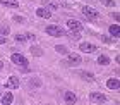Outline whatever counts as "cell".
Wrapping results in <instances>:
<instances>
[{
    "label": "cell",
    "mask_w": 120,
    "mask_h": 105,
    "mask_svg": "<svg viewBox=\"0 0 120 105\" xmlns=\"http://www.w3.org/2000/svg\"><path fill=\"white\" fill-rule=\"evenodd\" d=\"M45 31H46V35H50V36H58V38L65 35V31H64L60 26H46Z\"/></svg>",
    "instance_id": "cell-1"
},
{
    "label": "cell",
    "mask_w": 120,
    "mask_h": 105,
    "mask_svg": "<svg viewBox=\"0 0 120 105\" xmlns=\"http://www.w3.org/2000/svg\"><path fill=\"white\" fill-rule=\"evenodd\" d=\"M10 60H12L15 65H21V67H28V59H26L24 55H21V53H12Z\"/></svg>",
    "instance_id": "cell-2"
},
{
    "label": "cell",
    "mask_w": 120,
    "mask_h": 105,
    "mask_svg": "<svg viewBox=\"0 0 120 105\" xmlns=\"http://www.w3.org/2000/svg\"><path fill=\"white\" fill-rule=\"evenodd\" d=\"M67 26H69V29L70 31H75V33H79V31H82V23H81V21H75V19H69L67 21Z\"/></svg>",
    "instance_id": "cell-3"
},
{
    "label": "cell",
    "mask_w": 120,
    "mask_h": 105,
    "mask_svg": "<svg viewBox=\"0 0 120 105\" xmlns=\"http://www.w3.org/2000/svg\"><path fill=\"white\" fill-rule=\"evenodd\" d=\"M82 14L86 16V17H89V19H98L100 17V12H98L96 9H93V7H82Z\"/></svg>",
    "instance_id": "cell-4"
},
{
    "label": "cell",
    "mask_w": 120,
    "mask_h": 105,
    "mask_svg": "<svg viewBox=\"0 0 120 105\" xmlns=\"http://www.w3.org/2000/svg\"><path fill=\"white\" fill-rule=\"evenodd\" d=\"M91 100L93 102H96V103H105L106 102V97L103 95V93H98V91H94V93H91Z\"/></svg>",
    "instance_id": "cell-5"
},
{
    "label": "cell",
    "mask_w": 120,
    "mask_h": 105,
    "mask_svg": "<svg viewBox=\"0 0 120 105\" xmlns=\"http://www.w3.org/2000/svg\"><path fill=\"white\" fill-rule=\"evenodd\" d=\"M19 85H21V81H19L17 76H10L9 81L5 83V86H7V88H19Z\"/></svg>",
    "instance_id": "cell-6"
},
{
    "label": "cell",
    "mask_w": 120,
    "mask_h": 105,
    "mask_svg": "<svg viewBox=\"0 0 120 105\" xmlns=\"http://www.w3.org/2000/svg\"><path fill=\"white\" fill-rule=\"evenodd\" d=\"M36 14H38V17H43V19L52 17V12H50V10H48L46 7H40V9H36Z\"/></svg>",
    "instance_id": "cell-7"
},
{
    "label": "cell",
    "mask_w": 120,
    "mask_h": 105,
    "mask_svg": "<svg viewBox=\"0 0 120 105\" xmlns=\"http://www.w3.org/2000/svg\"><path fill=\"white\" fill-rule=\"evenodd\" d=\"M64 100L67 102V103H75V102H77V95H75V93H72V91H65Z\"/></svg>",
    "instance_id": "cell-8"
},
{
    "label": "cell",
    "mask_w": 120,
    "mask_h": 105,
    "mask_svg": "<svg viewBox=\"0 0 120 105\" xmlns=\"http://www.w3.org/2000/svg\"><path fill=\"white\" fill-rule=\"evenodd\" d=\"M79 48H81V52H96V47L94 45H91V43H81L79 45Z\"/></svg>",
    "instance_id": "cell-9"
},
{
    "label": "cell",
    "mask_w": 120,
    "mask_h": 105,
    "mask_svg": "<svg viewBox=\"0 0 120 105\" xmlns=\"http://www.w3.org/2000/svg\"><path fill=\"white\" fill-rule=\"evenodd\" d=\"M12 100H14V95L10 91H5V95L2 97V105H10Z\"/></svg>",
    "instance_id": "cell-10"
},
{
    "label": "cell",
    "mask_w": 120,
    "mask_h": 105,
    "mask_svg": "<svg viewBox=\"0 0 120 105\" xmlns=\"http://www.w3.org/2000/svg\"><path fill=\"white\" fill-rule=\"evenodd\" d=\"M106 86L110 88V90H118V88H120V83H118L117 78H112V79L106 81Z\"/></svg>",
    "instance_id": "cell-11"
},
{
    "label": "cell",
    "mask_w": 120,
    "mask_h": 105,
    "mask_svg": "<svg viewBox=\"0 0 120 105\" xmlns=\"http://www.w3.org/2000/svg\"><path fill=\"white\" fill-rule=\"evenodd\" d=\"M69 64L79 65V64H81V57H79L77 53H69Z\"/></svg>",
    "instance_id": "cell-12"
},
{
    "label": "cell",
    "mask_w": 120,
    "mask_h": 105,
    "mask_svg": "<svg viewBox=\"0 0 120 105\" xmlns=\"http://www.w3.org/2000/svg\"><path fill=\"white\" fill-rule=\"evenodd\" d=\"M79 78H82L84 81H88V83H91V81H94V76H93L91 73H82V71H79Z\"/></svg>",
    "instance_id": "cell-13"
},
{
    "label": "cell",
    "mask_w": 120,
    "mask_h": 105,
    "mask_svg": "<svg viewBox=\"0 0 120 105\" xmlns=\"http://www.w3.org/2000/svg\"><path fill=\"white\" fill-rule=\"evenodd\" d=\"M0 4L5 5V7H12V9L19 7V2H15V0H0Z\"/></svg>",
    "instance_id": "cell-14"
},
{
    "label": "cell",
    "mask_w": 120,
    "mask_h": 105,
    "mask_svg": "<svg viewBox=\"0 0 120 105\" xmlns=\"http://www.w3.org/2000/svg\"><path fill=\"white\" fill-rule=\"evenodd\" d=\"M110 35H112V36H115V40H118V38H120V29H118V26H117V24L110 26Z\"/></svg>",
    "instance_id": "cell-15"
},
{
    "label": "cell",
    "mask_w": 120,
    "mask_h": 105,
    "mask_svg": "<svg viewBox=\"0 0 120 105\" xmlns=\"http://www.w3.org/2000/svg\"><path fill=\"white\" fill-rule=\"evenodd\" d=\"M45 5H46V9H48V10H50V9H52V10H57V9L60 7L58 4H55V2H52V0H45Z\"/></svg>",
    "instance_id": "cell-16"
},
{
    "label": "cell",
    "mask_w": 120,
    "mask_h": 105,
    "mask_svg": "<svg viewBox=\"0 0 120 105\" xmlns=\"http://www.w3.org/2000/svg\"><path fill=\"white\" fill-rule=\"evenodd\" d=\"M98 64L100 65H108L110 64V59H108L106 55H100V57H98Z\"/></svg>",
    "instance_id": "cell-17"
},
{
    "label": "cell",
    "mask_w": 120,
    "mask_h": 105,
    "mask_svg": "<svg viewBox=\"0 0 120 105\" xmlns=\"http://www.w3.org/2000/svg\"><path fill=\"white\" fill-rule=\"evenodd\" d=\"M55 50H57L60 55H69V50H67V48H65L64 45H57V47H55Z\"/></svg>",
    "instance_id": "cell-18"
},
{
    "label": "cell",
    "mask_w": 120,
    "mask_h": 105,
    "mask_svg": "<svg viewBox=\"0 0 120 105\" xmlns=\"http://www.w3.org/2000/svg\"><path fill=\"white\" fill-rule=\"evenodd\" d=\"M31 52L36 55V57H40V55H43V50L41 48H38V47H34V48H31Z\"/></svg>",
    "instance_id": "cell-19"
},
{
    "label": "cell",
    "mask_w": 120,
    "mask_h": 105,
    "mask_svg": "<svg viewBox=\"0 0 120 105\" xmlns=\"http://www.w3.org/2000/svg\"><path fill=\"white\" fill-rule=\"evenodd\" d=\"M101 4H105L106 7H113V5H115V0H100Z\"/></svg>",
    "instance_id": "cell-20"
},
{
    "label": "cell",
    "mask_w": 120,
    "mask_h": 105,
    "mask_svg": "<svg viewBox=\"0 0 120 105\" xmlns=\"http://www.w3.org/2000/svg\"><path fill=\"white\" fill-rule=\"evenodd\" d=\"M0 35H2V36H7V35H9V28H7V26H2V28H0Z\"/></svg>",
    "instance_id": "cell-21"
},
{
    "label": "cell",
    "mask_w": 120,
    "mask_h": 105,
    "mask_svg": "<svg viewBox=\"0 0 120 105\" xmlns=\"http://www.w3.org/2000/svg\"><path fill=\"white\" fill-rule=\"evenodd\" d=\"M15 41H26V35H15Z\"/></svg>",
    "instance_id": "cell-22"
},
{
    "label": "cell",
    "mask_w": 120,
    "mask_h": 105,
    "mask_svg": "<svg viewBox=\"0 0 120 105\" xmlns=\"http://www.w3.org/2000/svg\"><path fill=\"white\" fill-rule=\"evenodd\" d=\"M69 36H70V38H74V40H77V38H79V35H77V33H70Z\"/></svg>",
    "instance_id": "cell-23"
},
{
    "label": "cell",
    "mask_w": 120,
    "mask_h": 105,
    "mask_svg": "<svg viewBox=\"0 0 120 105\" xmlns=\"http://www.w3.org/2000/svg\"><path fill=\"white\" fill-rule=\"evenodd\" d=\"M14 21H17V23H24V19H22V17H19V16H15Z\"/></svg>",
    "instance_id": "cell-24"
},
{
    "label": "cell",
    "mask_w": 120,
    "mask_h": 105,
    "mask_svg": "<svg viewBox=\"0 0 120 105\" xmlns=\"http://www.w3.org/2000/svg\"><path fill=\"white\" fill-rule=\"evenodd\" d=\"M2 43H5V38H4L2 35H0V45H2Z\"/></svg>",
    "instance_id": "cell-25"
},
{
    "label": "cell",
    "mask_w": 120,
    "mask_h": 105,
    "mask_svg": "<svg viewBox=\"0 0 120 105\" xmlns=\"http://www.w3.org/2000/svg\"><path fill=\"white\" fill-rule=\"evenodd\" d=\"M2 67H4V64H2V62H0V69H2Z\"/></svg>",
    "instance_id": "cell-26"
}]
</instances>
